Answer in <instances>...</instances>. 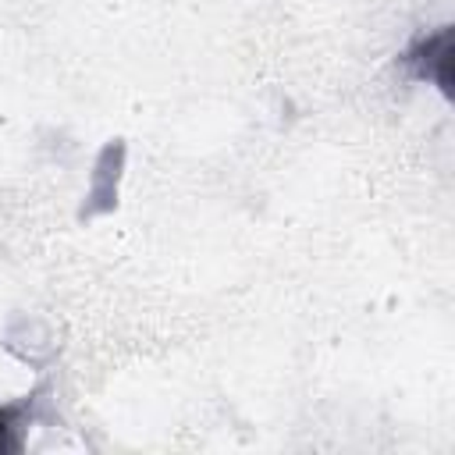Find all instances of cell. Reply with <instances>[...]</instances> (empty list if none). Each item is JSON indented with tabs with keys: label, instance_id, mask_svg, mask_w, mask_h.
I'll use <instances>...</instances> for the list:
<instances>
[{
	"label": "cell",
	"instance_id": "cell-1",
	"mask_svg": "<svg viewBox=\"0 0 455 455\" xmlns=\"http://www.w3.org/2000/svg\"><path fill=\"white\" fill-rule=\"evenodd\" d=\"M448 60H451V32L448 28H441L437 36L419 39L405 53V64L412 68V75L427 78V82H437L444 92H448Z\"/></svg>",
	"mask_w": 455,
	"mask_h": 455
},
{
	"label": "cell",
	"instance_id": "cell-2",
	"mask_svg": "<svg viewBox=\"0 0 455 455\" xmlns=\"http://www.w3.org/2000/svg\"><path fill=\"white\" fill-rule=\"evenodd\" d=\"M18 448V409H0V451Z\"/></svg>",
	"mask_w": 455,
	"mask_h": 455
}]
</instances>
